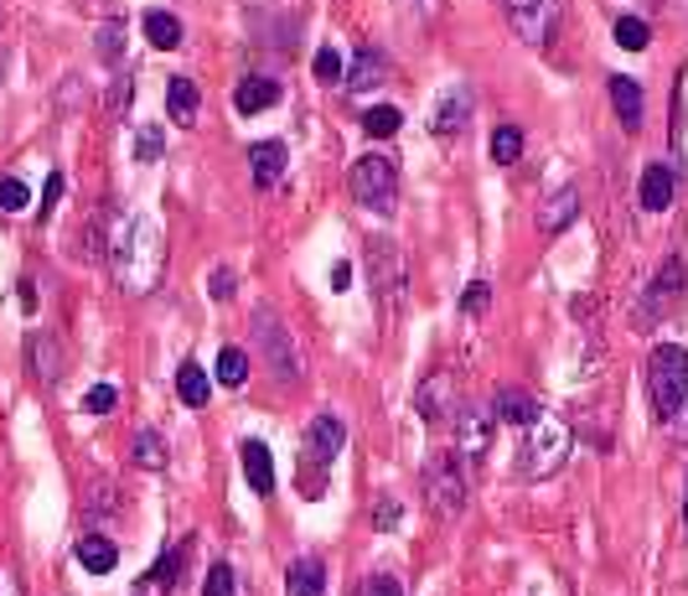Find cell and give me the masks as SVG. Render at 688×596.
<instances>
[{"label":"cell","instance_id":"f907efd6","mask_svg":"<svg viewBox=\"0 0 688 596\" xmlns=\"http://www.w3.org/2000/svg\"><path fill=\"white\" fill-rule=\"evenodd\" d=\"M684 524H688V498H684Z\"/></svg>","mask_w":688,"mask_h":596},{"label":"cell","instance_id":"4dcf8cb0","mask_svg":"<svg viewBox=\"0 0 688 596\" xmlns=\"http://www.w3.org/2000/svg\"><path fill=\"white\" fill-rule=\"evenodd\" d=\"M616 42L627 47V52H648V42H652V26L642 16H621L616 21Z\"/></svg>","mask_w":688,"mask_h":596},{"label":"cell","instance_id":"277c9868","mask_svg":"<svg viewBox=\"0 0 688 596\" xmlns=\"http://www.w3.org/2000/svg\"><path fill=\"white\" fill-rule=\"evenodd\" d=\"M502 11H508L512 37L529 47H549L565 26V0H502Z\"/></svg>","mask_w":688,"mask_h":596},{"label":"cell","instance_id":"d6a6232c","mask_svg":"<svg viewBox=\"0 0 688 596\" xmlns=\"http://www.w3.org/2000/svg\"><path fill=\"white\" fill-rule=\"evenodd\" d=\"M98 62H119L124 58V21H109L104 32H98Z\"/></svg>","mask_w":688,"mask_h":596},{"label":"cell","instance_id":"7dc6e473","mask_svg":"<svg viewBox=\"0 0 688 596\" xmlns=\"http://www.w3.org/2000/svg\"><path fill=\"white\" fill-rule=\"evenodd\" d=\"M347 280H353V270H347V265H336V270H332V285H336V291H347Z\"/></svg>","mask_w":688,"mask_h":596},{"label":"cell","instance_id":"7402d4cb","mask_svg":"<svg viewBox=\"0 0 688 596\" xmlns=\"http://www.w3.org/2000/svg\"><path fill=\"white\" fill-rule=\"evenodd\" d=\"M285 596H327V565L321 560H290L285 571Z\"/></svg>","mask_w":688,"mask_h":596},{"label":"cell","instance_id":"7a4b0ae2","mask_svg":"<svg viewBox=\"0 0 688 596\" xmlns=\"http://www.w3.org/2000/svg\"><path fill=\"white\" fill-rule=\"evenodd\" d=\"M642 384H648L652 416L678 420V410L688 405V348H678V342H657V348L648 353Z\"/></svg>","mask_w":688,"mask_h":596},{"label":"cell","instance_id":"681fc988","mask_svg":"<svg viewBox=\"0 0 688 596\" xmlns=\"http://www.w3.org/2000/svg\"><path fill=\"white\" fill-rule=\"evenodd\" d=\"M0 596H21V592H16V586H5V592H0Z\"/></svg>","mask_w":688,"mask_h":596},{"label":"cell","instance_id":"ac0fdd59","mask_svg":"<svg viewBox=\"0 0 688 596\" xmlns=\"http://www.w3.org/2000/svg\"><path fill=\"white\" fill-rule=\"evenodd\" d=\"M26 363H32L37 384H58V378H62L58 338H52V332H32V338H26Z\"/></svg>","mask_w":688,"mask_h":596},{"label":"cell","instance_id":"44dd1931","mask_svg":"<svg viewBox=\"0 0 688 596\" xmlns=\"http://www.w3.org/2000/svg\"><path fill=\"white\" fill-rule=\"evenodd\" d=\"M238 457H244V477H249L254 493H275V457H270L264 441H244Z\"/></svg>","mask_w":688,"mask_h":596},{"label":"cell","instance_id":"e0dca14e","mask_svg":"<svg viewBox=\"0 0 688 596\" xmlns=\"http://www.w3.org/2000/svg\"><path fill=\"white\" fill-rule=\"evenodd\" d=\"M285 161H290V151H285L280 140H259V145H249V166H254L259 192H270V187L285 177Z\"/></svg>","mask_w":688,"mask_h":596},{"label":"cell","instance_id":"ee69618b","mask_svg":"<svg viewBox=\"0 0 688 596\" xmlns=\"http://www.w3.org/2000/svg\"><path fill=\"white\" fill-rule=\"evenodd\" d=\"M130 94H135V79H115V94H109V115H124Z\"/></svg>","mask_w":688,"mask_h":596},{"label":"cell","instance_id":"f1b7e54d","mask_svg":"<svg viewBox=\"0 0 688 596\" xmlns=\"http://www.w3.org/2000/svg\"><path fill=\"white\" fill-rule=\"evenodd\" d=\"M217 384H228V389H244L249 384V353L244 348H223L217 353Z\"/></svg>","mask_w":688,"mask_h":596},{"label":"cell","instance_id":"f35d334b","mask_svg":"<svg viewBox=\"0 0 688 596\" xmlns=\"http://www.w3.org/2000/svg\"><path fill=\"white\" fill-rule=\"evenodd\" d=\"M177 571H181V550H166V556L151 565V576H145V581H156V586H177Z\"/></svg>","mask_w":688,"mask_h":596},{"label":"cell","instance_id":"c3c4849f","mask_svg":"<svg viewBox=\"0 0 688 596\" xmlns=\"http://www.w3.org/2000/svg\"><path fill=\"white\" fill-rule=\"evenodd\" d=\"M0 83H5V52H0Z\"/></svg>","mask_w":688,"mask_h":596},{"label":"cell","instance_id":"816d5d0a","mask_svg":"<svg viewBox=\"0 0 688 596\" xmlns=\"http://www.w3.org/2000/svg\"><path fill=\"white\" fill-rule=\"evenodd\" d=\"M684 441H688V420H684Z\"/></svg>","mask_w":688,"mask_h":596},{"label":"cell","instance_id":"9a60e30c","mask_svg":"<svg viewBox=\"0 0 688 596\" xmlns=\"http://www.w3.org/2000/svg\"><path fill=\"white\" fill-rule=\"evenodd\" d=\"M574 219H580V192H574V187H554L549 198L538 202V229H544L549 238L565 234Z\"/></svg>","mask_w":688,"mask_h":596},{"label":"cell","instance_id":"f546056e","mask_svg":"<svg viewBox=\"0 0 688 596\" xmlns=\"http://www.w3.org/2000/svg\"><path fill=\"white\" fill-rule=\"evenodd\" d=\"M399 125H404V115H399L393 104H373V109L363 115V130H368L373 140H389L393 130H399Z\"/></svg>","mask_w":688,"mask_h":596},{"label":"cell","instance_id":"83f0119b","mask_svg":"<svg viewBox=\"0 0 688 596\" xmlns=\"http://www.w3.org/2000/svg\"><path fill=\"white\" fill-rule=\"evenodd\" d=\"M130 457H135V467H145V472H161V467H166V436H161V431H140L135 446H130Z\"/></svg>","mask_w":688,"mask_h":596},{"label":"cell","instance_id":"9c48e42d","mask_svg":"<svg viewBox=\"0 0 688 596\" xmlns=\"http://www.w3.org/2000/svg\"><path fill=\"white\" fill-rule=\"evenodd\" d=\"M342 441H347V425H342V420H336V416H316L311 425H306V436H300V461H306V472L316 467V477L327 482V467L336 461Z\"/></svg>","mask_w":688,"mask_h":596},{"label":"cell","instance_id":"1f68e13d","mask_svg":"<svg viewBox=\"0 0 688 596\" xmlns=\"http://www.w3.org/2000/svg\"><path fill=\"white\" fill-rule=\"evenodd\" d=\"M518 156H523V130H518V125H502V130L491 136V161L508 166V161H518Z\"/></svg>","mask_w":688,"mask_h":596},{"label":"cell","instance_id":"6da1fadb","mask_svg":"<svg viewBox=\"0 0 688 596\" xmlns=\"http://www.w3.org/2000/svg\"><path fill=\"white\" fill-rule=\"evenodd\" d=\"M109 259H115V280L130 296H151L161 285V265H166V234L156 219H119L109 234Z\"/></svg>","mask_w":688,"mask_h":596},{"label":"cell","instance_id":"74e56055","mask_svg":"<svg viewBox=\"0 0 688 596\" xmlns=\"http://www.w3.org/2000/svg\"><path fill=\"white\" fill-rule=\"evenodd\" d=\"M487 306H491V285L487 280H472V285L461 291V312H466V317H482Z\"/></svg>","mask_w":688,"mask_h":596},{"label":"cell","instance_id":"2e32d148","mask_svg":"<svg viewBox=\"0 0 688 596\" xmlns=\"http://www.w3.org/2000/svg\"><path fill=\"white\" fill-rule=\"evenodd\" d=\"M491 416L497 420H508V425H533V420L544 416V405L529 395V389H518V384H508V389H497V399H491Z\"/></svg>","mask_w":688,"mask_h":596},{"label":"cell","instance_id":"4fadbf2b","mask_svg":"<svg viewBox=\"0 0 688 596\" xmlns=\"http://www.w3.org/2000/svg\"><path fill=\"white\" fill-rule=\"evenodd\" d=\"M491 431H497V416H491V410L461 405V416H455V446H461V457L482 461V452L491 446Z\"/></svg>","mask_w":688,"mask_h":596},{"label":"cell","instance_id":"ab89813d","mask_svg":"<svg viewBox=\"0 0 688 596\" xmlns=\"http://www.w3.org/2000/svg\"><path fill=\"white\" fill-rule=\"evenodd\" d=\"M316 79H321V83H336V79H342V58H336L332 47H321V52H316Z\"/></svg>","mask_w":688,"mask_h":596},{"label":"cell","instance_id":"ffe728a7","mask_svg":"<svg viewBox=\"0 0 688 596\" xmlns=\"http://www.w3.org/2000/svg\"><path fill=\"white\" fill-rule=\"evenodd\" d=\"M606 89H610V104H616V119H621V130H642V83L627 79V73H616Z\"/></svg>","mask_w":688,"mask_h":596},{"label":"cell","instance_id":"5bb4252c","mask_svg":"<svg viewBox=\"0 0 688 596\" xmlns=\"http://www.w3.org/2000/svg\"><path fill=\"white\" fill-rule=\"evenodd\" d=\"M673 198H678V172H673V166H648L642 182H637V202H642L648 213H668Z\"/></svg>","mask_w":688,"mask_h":596},{"label":"cell","instance_id":"8992f818","mask_svg":"<svg viewBox=\"0 0 688 596\" xmlns=\"http://www.w3.org/2000/svg\"><path fill=\"white\" fill-rule=\"evenodd\" d=\"M254 342H259V353L270 358V369L285 378V389H300V358H295V342H290V332H285V322H280L270 306H259L254 312Z\"/></svg>","mask_w":688,"mask_h":596},{"label":"cell","instance_id":"d4e9b609","mask_svg":"<svg viewBox=\"0 0 688 596\" xmlns=\"http://www.w3.org/2000/svg\"><path fill=\"white\" fill-rule=\"evenodd\" d=\"M166 109H171V119H177V125H192L197 109H202V89H197L187 73H177V79L166 83Z\"/></svg>","mask_w":688,"mask_h":596},{"label":"cell","instance_id":"3957f363","mask_svg":"<svg viewBox=\"0 0 688 596\" xmlns=\"http://www.w3.org/2000/svg\"><path fill=\"white\" fill-rule=\"evenodd\" d=\"M570 457V425L559 416H538L523 425V446H518V477H549Z\"/></svg>","mask_w":688,"mask_h":596},{"label":"cell","instance_id":"5b68a950","mask_svg":"<svg viewBox=\"0 0 688 596\" xmlns=\"http://www.w3.org/2000/svg\"><path fill=\"white\" fill-rule=\"evenodd\" d=\"M353 198L363 208H373V213H393V202H399V166L389 156H357Z\"/></svg>","mask_w":688,"mask_h":596},{"label":"cell","instance_id":"cb8c5ba5","mask_svg":"<svg viewBox=\"0 0 688 596\" xmlns=\"http://www.w3.org/2000/svg\"><path fill=\"white\" fill-rule=\"evenodd\" d=\"M275 100H280V83L264 79V73H254V79H244L234 89V109H238V115H259V109H270Z\"/></svg>","mask_w":688,"mask_h":596},{"label":"cell","instance_id":"8fae6325","mask_svg":"<svg viewBox=\"0 0 688 596\" xmlns=\"http://www.w3.org/2000/svg\"><path fill=\"white\" fill-rule=\"evenodd\" d=\"M461 384H455L451 374H430L425 384H419V416L430 420V425H455V416H461Z\"/></svg>","mask_w":688,"mask_h":596},{"label":"cell","instance_id":"e575fe53","mask_svg":"<svg viewBox=\"0 0 688 596\" xmlns=\"http://www.w3.org/2000/svg\"><path fill=\"white\" fill-rule=\"evenodd\" d=\"M26 202H32L26 182H21V177H0V213H21Z\"/></svg>","mask_w":688,"mask_h":596},{"label":"cell","instance_id":"b9f144b4","mask_svg":"<svg viewBox=\"0 0 688 596\" xmlns=\"http://www.w3.org/2000/svg\"><path fill=\"white\" fill-rule=\"evenodd\" d=\"M62 187H68V182H62V172H52V177H47V187H41V219H52V208H58V198H62Z\"/></svg>","mask_w":688,"mask_h":596},{"label":"cell","instance_id":"ba28073f","mask_svg":"<svg viewBox=\"0 0 688 596\" xmlns=\"http://www.w3.org/2000/svg\"><path fill=\"white\" fill-rule=\"evenodd\" d=\"M678 296H684V259L673 255V259H663L657 280L648 285V296L631 306V322H637V327H657V322L678 306Z\"/></svg>","mask_w":688,"mask_h":596},{"label":"cell","instance_id":"bcb514c9","mask_svg":"<svg viewBox=\"0 0 688 596\" xmlns=\"http://www.w3.org/2000/svg\"><path fill=\"white\" fill-rule=\"evenodd\" d=\"M16 291H21V306H26V312H37V285H32V280H21Z\"/></svg>","mask_w":688,"mask_h":596},{"label":"cell","instance_id":"f6af8a7d","mask_svg":"<svg viewBox=\"0 0 688 596\" xmlns=\"http://www.w3.org/2000/svg\"><path fill=\"white\" fill-rule=\"evenodd\" d=\"M373 524L378 529H393V524H399V503H393V498H383V503L373 509Z\"/></svg>","mask_w":688,"mask_h":596},{"label":"cell","instance_id":"836d02e7","mask_svg":"<svg viewBox=\"0 0 688 596\" xmlns=\"http://www.w3.org/2000/svg\"><path fill=\"white\" fill-rule=\"evenodd\" d=\"M166 151V136H161V125H140L135 130V161H156Z\"/></svg>","mask_w":688,"mask_h":596},{"label":"cell","instance_id":"60d3db41","mask_svg":"<svg viewBox=\"0 0 688 596\" xmlns=\"http://www.w3.org/2000/svg\"><path fill=\"white\" fill-rule=\"evenodd\" d=\"M357 596H404V586L393 576H368L363 586H357Z\"/></svg>","mask_w":688,"mask_h":596},{"label":"cell","instance_id":"d590c367","mask_svg":"<svg viewBox=\"0 0 688 596\" xmlns=\"http://www.w3.org/2000/svg\"><path fill=\"white\" fill-rule=\"evenodd\" d=\"M202 596H238L234 565H228V560H217L213 571H207V586H202Z\"/></svg>","mask_w":688,"mask_h":596},{"label":"cell","instance_id":"603a6c76","mask_svg":"<svg viewBox=\"0 0 688 596\" xmlns=\"http://www.w3.org/2000/svg\"><path fill=\"white\" fill-rule=\"evenodd\" d=\"M73 556H79V565H83V571H88V576H109V571H115V565H119L115 539H104V535H83V539H79V550H73Z\"/></svg>","mask_w":688,"mask_h":596},{"label":"cell","instance_id":"8d00e7d4","mask_svg":"<svg viewBox=\"0 0 688 596\" xmlns=\"http://www.w3.org/2000/svg\"><path fill=\"white\" fill-rule=\"evenodd\" d=\"M115 405H119V389H115V384H94V389L83 395V410H88V416H109Z\"/></svg>","mask_w":688,"mask_h":596},{"label":"cell","instance_id":"30bf717a","mask_svg":"<svg viewBox=\"0 0 688 596\" xmlns=\"http://www.w3.org/2000/svg\"><path fill=\"white\" fill-rule=\"evenodd\" d=\"M368 280H373V291L383 306L404 296V285H410V270H404V255H399V244L389 238H373L368 244Z\"/></svg>","mask_w":688,"mask_h":596},{"label":"cell","instance_id":"52a82bcc","mask_svg":"<svg viewBox=\"0 0 688 596\" xmlns=\"http://www.w3.org/2000/svg\"><path fill=\"white\" fill-rule=\"evenodd\" d=\"M425 509L435 518H461V509H466V477H461L455 457H435L425 467Z\"/></svg>","mask_w":688,"mask_h":596},{"label":"cell","instance_id":"d6986e66","mask_svg":"<svg viewBox=\"0 0 688 596\" xmlns=\"http://www.w3.org/2000/svg\"><path fill=\"white\" fill-rule=\"evenodd\" d=\"M347 83H353L357 94H373V89H383V83H389V58H383V47H357Z\"/></svg>","mask_w":688,"mask_h":596},{"label":"cell","instance_id":"484cf974","mask_svg":"<svg viewBox=\"0 0 688 596\" xmlns=\"http://www.w3.org/2000/svg\"><path fill=\"white\" fill-rule=\"evenodd\" d=\"M207 395H213V378H207V369H202L197 358H187V363L177 369V399L197 410V405H207Z\"/></svg>","mask_w":688,"mask_h":596},{"label":"cell","instance_id":"7bdbcfd3","mask_svg":"<svg viewBox=\"0 0 688 596\" xmlns=\"http://www.w3.org/2000/svg\"><path fill=\"white\" fill-rule=\"evenodd\" d=\"M207 285H213V301H228V296H234V285H238V276L228 270V265H217Z\"/></svg>","mask_w":688,"mask_h":596},{"label":"cell","instance_id":"4316f807","mask_svg":"<svg viewBox=\"0 0 688 596\" xmlns=\"http://www.w3.org/2000/svg\"><path fill=\"white\" fill-rule=\"evenodd\" d=\"M140 26H145V42L161 47V52H177V47H181V21L171 16V11H145Z\"/></svg>","mask_w":688,"mask_h":596},{"label":"cell","instance_id":"7c38bea8","mask_svg":"<svg viewBox=\"0 0 688 596\" xmlns=\"http://www.w3.org/2000/svg\"><path fill=\"white\" fill-rule=\"evenodd\" d=\"M472 109H476L472 89H466V83H451V89H440V100H435V109H430V130L440 140L461 136V130L472 125Z\"/></svg>","mask_w":688,"mask_h":596}]
</instances>
